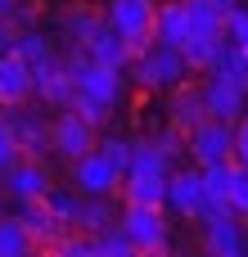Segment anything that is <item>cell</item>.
Here are the masks:
<instances>
[{"label":"cell","mask_w":248,"mask_h":257,"mask_svg":"<svg viewBox=\"0 0 248 257\" xmlns=\"http://www.w3.org/2000/svg\"><path fill=\"white\" fill-rule=\"evenodd\" d=\"M63 59H68V68L77 72V113L81 117H90L95 126H108L113 122V113L122 108V99H127V81H122V68H108V63H95L90 54H86V45H68L63 50Z\"/></svg>","instance_id":"cell-1"},{"label":"cell","mask_w":248,"mask_h":257,"mask_svg":"<svg viewBox=\"0 0 248 257\" xmlns=\"http://www.w3.org/2000/svg\"><path fill=\"white\" fill-rule=\"evenodd\" d=\"M127 72H131V81H136L140 90H163V95H172L176 86L190 81V59H185L181 45L149 41L145 50H136V59H131Z\"/></svg>","instance_id":"cell-2"},{"label":"cell","mask_w":248,"mask_h":257,"mask_svg":"<svg viewBox=\"0 0 248 257\" xmlns=\"http://www.w3.org/2000/svg\"><path fill=\"white\" fill-rule=\"evenodd\" d=\"M172 212L167 208H140L122 203V230L131 235L136 253H172Z\"/></svg>","instance_id":"cell-3"},{"label":"cell","mask_w":248,"mask_h":257,"mask_svg":"<svg viewBox=\"0 0 248 257\" xmlns=\"http://www.w3.org/2000/svg\"><path fill=\"white\" fill-rule=\"evenodd\" d=\"M9 113V126H14V140L23 149V158H45L54 154V117H45V104L36 108L32 99L27 104H14L5 108Z\"/></svg>","instance_id":"cell-4"},{"label":"cell","mask_w":248,"mask_h":257,"mask_svg":"<svg viewBox=\"0 0 248 257\" xmlns=\"http://www.w3.org/2000/svg\"><path fill=\"white\" fill-rule=\"evenodd\" d=\"M203 99H208V113L212 117H226V122H239L248 113V77L239 72H203Z\"/></svg>","instance_id":"cell-5"},{"label":"cell","mask_w":248,"mask_h":257,"mask_svg":"<svg viewBox=\"0 0 248 257\" xmlns=\"http://www.w3.org/2000/svg\"><path fill=\"white\" fill-rule=\"evenodd\" d=\"M208 208V181H203V167L190 163V167H176L167 176V212L181 217V221H199Z\"/></svg>","instance_id":"cell-6"},{"label":"cell","mask_w":248,"mask_h":257,"mask_svg":"<svg viewBox=\"0 0 248 257\" xmlns=\"http://www.w3.org/2000/svg\"><path fill=\"white\" fill-rule=\"evenodd\" d=\"M90 149H99V126L90 117H81L77 108H59L54 113V158H63L72 167Z\"/></svg>","instance_id":"cell-7"},{"label":"cell","mask_w":248,"mask_h":257,"mask_svg":"<svg viewBox=\"0 0 248 257\" xmlns=\"http://www.w3.org/2000/svg\"><path fill=\"white\" fill-rule=\"evenodd\" d=\"M104 18L131 41V50H145L158 27V0H108Z\"/></svg>","instance_id":"cell-8"},{"label":"cell","mask_w":248,"mask_h":257,"mask_svg":"<svg viewBox=\"0 0 248 257\" xmlns=\"http://www.w3.org/2000/svg\"><path fill=\"white\" fill-rule=\"evenodd\" d=\"M235 158V122L226 117H208L190 131V163L199 167H212V163H226Z\"/></svg>","instance_id":"cell-9"},{"label":"cell","mask_w":248,"mask_h":257,"mask_svg":"<svg viewBox=\"0 0 248 257\" xmlns=\"http://www.w3.org/2000/svg\"><path fill=\"white\" fill-rule=\"evenodd\" d=\"M122 167L104 154V149H90L72 163V185L81 194H122Z\"/></svg>","instance_id":"cell-10"},{"label":"cell","mask_w":248,"mask_h":257,"mask_svg":"<svg viewBox=\"0 0 248 257\" xmlns=\"http://www.w3.org/2000/svg\"><path fill=\"white\" fill-rule=\"evenodd\" d=\"M36 99L45 104V108H72L77 104V72L68 68V59L59 54L54 63H41L36 68Z\"/></svg>","instance_id":"cell-11"},{"label":"cell","mask_w":248,"mask_h":257,"mask_svg":"<svg viewBox=\"0 0 248 257\" xmlns=\"http://www.w3.org/2000/svg\"><path fill=\"white\" fill-rule=\"evenodd\" d=\"M199 244H203V253H212V257H244L248 253L244 221L235 212L208 217V221H199Z\"/></svg>","instance_id":"cell-12"},{"label":"cell","mask_w":248,"mask_h":257,"mask_svg":"<svg viewBox=\"0 0 248 257\" xmlns=\"http://www.w3.org/2000/svg\"><path fill=\"white\" fill-rule=\"evenodd\" d=\"M18 217H23V226L32 230L36 248H50V253H54V248L72 235V226H68V221H59V217H54V208H50L45 199H23V203H18Z\"/></svg>","instance_id":"cell-13"},{"label":"cell","mask_w":248,"mask_h":257,"mask_svg":"<svg viewBox=\"0 0 248 257\" xmlns=\"http://www.w3.org/2000/svg\"><path fill=\"white\" fill-rule=\"evenodd\" d=\"M27 99H36V68L18 50H9L0 54V108L27 104Z\"/></svg>","instance_id":"cell-14"},{"label":"cell","mask_w":248,"mask_h":257,"mask_svg":"<svg viewBox=\"0 0 248 257\" xmlns=\"http://www.w3.org/2000/svg\"><path fill=\"white\" fill-rule=\"evenodd\" d=\"M5 190L23 203V199H45L50 190H54V176H50V167H45V158H23V163H14L5 176Z\"/></svg>","instance_id":"cell-15"},{"label":"cell","mask_w":248,"mask_h":257,"mask_svg":"<svg viewBox=\"0 0 248 257\" xmlns=\"http://www.w3.org/2000/svg\"><path fill=\"white\" fill-rule=\"evenodd\" d=\"M212 113H208V99H203V81L194 86V81H185V86H176L172 95H167V122H176L185 136L199 126V122H208Z\"/></svg>","instance_id":"cell-16"},{"label":"cell","mask_w":248,"mask_h":257,"mask_svg":"<svg viewBox=\"0 0 248 257\" xmlns=\"http://www.w3.org/2000/svg\"><path fill=\"white\" fill-rule=\"evenodd\" d=\"M86 54H90L95 63H108V68H122V72H127V68H131V59H136L131 41H127V36H122V32H117V27L108 23V18H104V27H99L95 36H90Z\"/></svg>","instance_id":"cell-17"},{"label":"cell","mask_w":248,"mask_h":257,"mask_svg":"<svg viewBox=\"0 0 248 257\" xmlns=\"http://www.w3.org/2000/svg\"><path fill=\"white\" fill-rule=\"evenodd\" d=\"M122 203L167 208V176H158V172H127V181H122Z\"/></svg>","instance_id":"cell-18"},{"label":"cell","mask_w":248,"mask_h":257,"mask_svg":"<svg viewBox=\"0 0 248 257\" xmlns=\"http://www.w3.org/2000/svg\"><path fill=\"white\" fill-rule=\"evenodd\" d=\"M190 9L185 0H158V27H154V41H167V45H190Z\"/></svg>","instance_id":"cell-19"},{"label":"cell","mask_w":248,"mask_h":257,"mask_svg":"<svg viewBox=\"0 0 248 257\" xmlns=\"http://www.w3.org/2000/svg\"><path fill=\"white\" fill-rule=\"evenodd\" d=\"M104 27V14H95L90 5H68L59 14V32H63V45H90V36Z\"/></svg>","instance_id":"cell-20"},{"label":"cell","mask_w":248,"mask_h":257,"mask_svg":"<svg viewBox=\"0 0 248 257\" xmlns=\"http://www.w3.org/2000/svg\"><path fill=\"white\" fill-rule=\"evenodd\" d=\"M122 212L113 208V194H81V208H77V230L86 235H99L108 226H117Z\"/></svg>","instance_id":"cell-21"},{"label":"cell","mask_w":248,"mask_h":257,"mask_svg":"<svg viewBox=\"0 0 248 257\" xmlns=\"http://www.w3.org/2000/svg\"><path fill=\"white\" fill-rule=\"evenodd\" d=\"M27 253H36V239L23 226V217L18 212L14 217H0V257H27Z\"/></svg>","instance_id":"cell-22"},{"label":"cell","mask_w":248,"mask_h":257,"mask_svg":"<svg viewBox=\"0 0 248 257\" xmlns=\"http://www.w3.org/2000/svg\"><path fill=\"white\" fill-rule=\"evenodd\" d=\"M14 50H18V54L32 63V68H41V63H54V59L63 54V50H59V45H54V41H50L41 27H27V32H18V45H14Z\"/></svg>","instance_id":"cell-23"},{"label":"cell","mask_w":248,"mask_h":257,"mask_svg":"<svg viewBox=\"0 0 248 257\" xmlns=\"http://www.w3.org/2000/svg\"><path fill=\"white\" fill-rule=\"evenodd\" d=\"M221 45H226V36H194V41L185 45L190 72H212L217 59H221Z\"/></svg>","instance_id":"cell-24"},{"label":"cell","mask_w":248,"mask_h":257,"mask_svg":"<svg viewBox=\"0 0 248 257\" xmlns=\"http://www.w3.org/2000/svg\"><path fill=\"white\" fill-rule=\"evenodd\" d=\"M45 203L54 208L59 221H68V226L77 230V208H81V190H77V185H72V190H68V185H54V190L45 194Z\"/></svg>","instance_id":"cell-25"},{"label":"cell","mask_w":248,"mask_h":257,"mask_svg":"<svg viewBox=\"0 0 248 257\" xmlns=\"http://www.w3.org/2000/svg\"><path fill=\"white\" fill-rule=\"evenodd\" d=\"M95 248H99V257H136V244H131V235L122 230V221L108 226V230H99V235H95Z\"/></svg>","instance_id":"cell-26"},{"label":"cell","mask_w":248,"mask_h":257,"mask_svg":"<svg viewBox=\"0 0 248 257\" xmlns=\"http://www.w3.org/2000/svg\"><path fill=\"white\" fill-rule=\"evenodd\" d=\"M14 163H23V149H18V140H14V126H9V113L0 108V176L14 167Z\"/></svg>","instance_id":"cell-27"},{"label":"cell","mask_w":248,"mask_h":257,"mask_svg":"<svg viewBox=\"0 0 248 257\" xmlns=\"http://www.w3.org/2000/svg\"><path fill=\"white\" fill-rule=\"evenodd\" d=\"M99 149H104V154H108V158L122 167V176L131 172V158H136V140H127V136H104V140H99Z\"/></svg>","instance_id":"cell-28"},{"label":"cell","mask_w":248,"mask_h":257,"mask_svg":"<svg viewBox=\"0 0 248 257\" xmlns=\"http://www.w3.org/2000/svg\"><path fill=\"white\" fill-rule=\"evenodd\" d=\"M221 36L235 41V45H248V5H230L226 9V32Z\"/></svg>","instance_id":"cell-29"},{"label":"cell","mask_w":248,"mask_h":257,"mask_svg":"<svg viewBox=\"0 0 248 257\" xmlns=\"http://www.w3.org/2000/svg\"><path fill=\"white\" fill-rule=\"evenodd\" d=\"M54 253H63V257H99V248H95V235H86V230H72Z\"/></svg>","instance_id":"cell-30"},{"label":"cell","mask_w":248,"mask_h":257,"mask_svg":"<svg viewBox=\"0 0 248 257\" xmlns=\"http://www.w3.org/2000/svg\"><path fill=\"white\" fill-rule=\"evenodd\" d=\"M230 212L248 221V167H239V176H235V185H230Z\"/></svg>","instance_id":"cell-31"},{"label":"cell","mask_w":248,"mask_h":257,"mask_svg":"<svg viewBox=\"0 0 248 257\" xmlns=\"http://www.w3.org/2000/svg\"><path fill=\"white\" fill-rule=\"evenodd\" d=\"M235 163H239V167H248V113L235 122Z\"/></svg>","instance_id":"cell-32"},{"label":"cell","mask_w":248,"mask_h":257,"mask_svg":"<svg viewBox=\"0 0 248 257\" xmlns=\"http://www.w3.org/2000/svg\"><path fill=\"white\" fill-rule=\"evenodd\" d=\"M14 45H18V27H14V23H5V18H0V54H9V50H14Z\"/></svg>","instance_id":"cell-33"},{"label":"cell","mask_w":248,"mask_h":257,"mask_svg":"<svg viewBox=\"0 0 248 257\" xmlns=\"http://www.w3.org/2000/svg\"><path fill=\"white\" fill-rule=\"evenodd\" d=\"M9 199H14V194H9V190H5V181H0V217H9Z\"/></svg>","instance_id":"cell-34"},{"label":"cell","mask_w":248,"mask_h":257,"mask_svg":"<svg viewBox=\"0 0 248 257\" xmlns=\"http://www.w3.org/2000/svg\"><path fill=\"white\" fill-rule=\"evenodd\" d=\"M212 5H221V9H230V5H239V0H212Z\"/></svg>","instance_id":"cell-35"}]
</instances>
